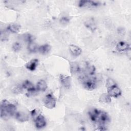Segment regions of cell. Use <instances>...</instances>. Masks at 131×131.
<instances>
[{
    "instance_id": "obj_1",
    "label": "cell",
    "mask_w": 131,
    "mask_h": 131,
    "mask_svg": "<svg viewBox=\"0 0 131 131\" xmlns=\"http://www.w3.org/2000/svg\"><path fill=\"white\" fill-rule=\"evenodd\" d=\"M90 119L98 124L105 125L110 121L108 114L105 111L97 108H92L88 113Z\"/></svg>"
},
{
    "instance_id": "obj_2",
    "label": "cell",
    "mask_w": 131,
    "mask_h": 131,
    "mask_svg": "<svg viewBox=\"0 0 131 131\" xmlns=\"http://www.w3.org/2000/svg\"><path fill=\"white\" fill-rule=\"evenodd\" d=\"M16 111V106L10 103L7 100H3L1 103V118L6 119L10 116L15 115Z\"/></svg>"
},
{
    "instance_id": "obj_3",
    "label": "cell",
    "mask_w": 131,
    "mask_h": 131,
    "mask_svg": "<svg viewBox=\"0 0 131 131\" xmlns=\"http://www.w3.org/2000/svg\"><path fill=\"white\" fill-rule=\"evenodd\" d=\"M79 78V81L85 89L91 91L96 88L97 81L95 76H91L84 72Z\"/></svg>"
},
{
    "instance_id": "obj_4",
    "label": "cell",
    "mask_w": 131,
    "mask_h": 131,
    "mask_svg": "<svg viewBox=\"0 0 131 131\" xmlns=\"http://www.w3.org/2000/svg\"><path fill=\"white\" fill-rule=\"evenodd\" d=\"M43 103L46 107L49 109H53L56 106V99L52 94H48L43 99Z\"/></svg>"
},
{
    "instance_id": "obj_5",
    "label": "cell",
    "mask_w": 131,
    "mask_h": 131,
    "mask_svg": "<svg viewBox=\"0 0 131 131\" xmlns=\"http://www.w3.org/2000/svg\"><path fill=\"white\" fill-rule=\"evenodd\" d=\"M107 94L114 98H118L121 95V91L117 84L107 88Z\"/></svg>"
},
{
    "instance_id": "obj_6",
    "label": "cell",
    "mask_w": 131,
    "mask_h": 131,
    "mask_svg": "<svg viewBox=\"0 0 131 131\" xmlns=\"http://www.w3.org/2000/svg\"><path fill=\"white\" fill-rule=\"evenodd\" d=\"M35 122V126L37 128L40 129L45 127L46 126L47 122L45 117L41 114H39L36 117L33 119Z\"/></svg>"
},
{
    "instance_id": "obj_7",
    "label": "cell",
    "mask_w": 131,
    "mask_h": 131,
    "mask_svg": "<svg viewBox=\"0 0 131 131\" xmlns=\"http://www.w3.org/2000/svg\"><path fill=\"white\" fill-rule=\"evenodd\" d=\"M100 5L99 2L90 0H81L78 3L79 7H96Z\"/></svg>"
},
{
    "instance_id": "obj_8",
    "label": "cell",
    "mask_w": 131,
    "mask_h": 131,
    "mask_svg": "<svg viewBox=\"0 0 131 131\" xmlns=\"http://www.w3.org/2000/svg\"><path fill=\"white\" fill-rule=\"evenodd\" d=\"M59 80L61 85L66 89H69L71 84V78L70 76L63 74L59 76Z\"/></svg>"
},
{
    "instance_id": "obj_9",
    "label": "cell",
    "mask_w": 131,
    "mask_h": 131,
    "mask_svg": "<svg viewBox=\"0 0 131 131\" xmlns=\"http://www.w3.org/2000/svg\"><path fill=\"white\" fill-rule=\"evenodd\" d=\"M21 85L23 88L27 90L29 93L32 94L36 90V89H35L33 84L28 80L24 81L22 83Z\"/></svg>"
},
{
    "instance_id": "obj_10",
    "label": "cell",
    "mask_w": 131,
    "mask_h": 131,
    "mask_svg": "<svg viewBox=\"0 0 131 131\" xmlns=\"http://www.w3.org/2000/svg\"><path fill=\"white\" fill-rule=\"evenodd\" d=\"M116 49L119 52H127L130 49V45L125 41L119 42L116 47Z\"/></svg>"
},
{
    "instance_id": "obj_11",
    "label": "cell",
    "mask_w": 131,
    "mask_h": 131,
    "mask_svg": "<svg viewBox=\"0 0 131 131\" xmlns=\"http://www.w3.org/2000/svg\"><path fill=\"white\" fill-rule=\"evenodd\" d=\"M38 60L37 59H31L25 64V67L29 71H33L36 69L38 65Z\"/></svg>"
},
{
    "instance_id": "obj_12",
    "label": "cell",
    "mask_w": 131,
    "mask_h": 131,
    "mask_svg": "<svg viewBox=\"0 0 131 131\" xmlns=\"http://www.w3.org/2000/svg\"><path fill=\"white\" fill-rule=\"evenodd\" d=\"M85 27L89 29L92 32H94L97 28L96 23L94 21V19L93 18H90L89 19L86 20L84 22Z\"/></svg>"
},
{
    "instance_id": "obj_13",
    "label": "cell",
    "mask_w": 131,
    "mask_h": 131,
    "mask_svg": "<svg viewBox=\"0 0 131 131\" xmlns=\"http://www.w3.org/2000/svg\"><path fill=\"white\" fill-rule=\"evenodd\" d=\"M69 51L71 54L74 56H79L81 52V49L78 46L75 45H71L69 46Z\"/></svg>"
},
{
    "instance_id": "obj_14",
    "label": "cell",
    "mask_w": 131,
    "mask_h": 131,
    "mask_svg": "<svg viewBox=\"0 0 131 131\" xmlns=\"http://www.w3.org/2000/svg\"><path fill=\"white\" fill-rule=\"evenodd\" d=\"M16 119L19 122H24L27 121L29 120L28 115L24 112H18L15 114Z\"/></svg>"
},
{
    "instance_id": "obj_15",
    "label": "cell",
    "mask_w": 131,
    "mask_h": 131,
    "mask_svg": "<svg viewBox=\"0 0 131 131\" xmlns=\"http://www.w3.org/2000/svg\"><path fill=\"white\" fill-rule=\"evenodd\" d=\"M70 70L72 74H75L80 72L81 70L78 63L76 62H70Z\"/></svg>"
},
{
    "instance_id": "obj_16",
    "label": "cell",
    "mask_w": 131,
    "mask_h": 131,
    "mask_svg": "<svg viewBox=\"0 0 131 131\" xmlns=\"http://www.w3.org/2000/svg\"><path fill=\"white\" fill-rule=\"evenodd\" d=\"M20 29V26L16 23H11L7 27V30L13 33H18Z\"/></svg>"
},
{
    "instance_id": "obj_17",
    "label": "cell",
    "mask_w": 131,
    "mask_h": 131,
    "mask_svg": "<svg viewBox=\"0 0 131 131\" xmlns=\"http://www.w3.org/2000/svg\"><path fill=\"white\" fill-rule=\"evenodd\" d=\"M48 88L46 82L43 80H40L36 84V90L38 91H45Z\"/></svg>"
},
{
    "instance_id": "obj_18",
    "label": "cell",
    "mask_w": 131,
    "mask_h": 131,
    "mask_svg": "<svg viewBox=\"0 0 131 131\" xmlns=\"http://www.w3.org/2000/svg\"><path fill=\"white\" fill-rule=\"evenodd\" d=\"M84 72L89 75L94 76L96 72V69L95 66L93 64L87 63L85 66Z\"/></svg>"
},
{
    "instance_id": "obj_19",
    "label": "cell",
    "mask_w": 131,
    "mask_h": 131,
    "mask_svg": "<svg viewBox=\"0 0 131 131\" xmlns=\"http://www.w3.org/2000/svg\"><path fill=\"white\" fill-rule=\"evenodd\" d=\"M51 50V47L49 44H44L39 46L38 52L42 54H46L48 53Z\"/></svg>"
},
{
    "instance_id": "obj_20",
    "label": "cell",
    "mask_w": 131,
    "mask_h": 131,
    "mask_svg": "<svg viewBox=\"0 0 131 131\" xmlns=\"http://www.w3.org/2000/svg\"><path fill=\"white\" fill-rule=\"evenodd\" d=\"M99 101L101 103H109L111 102V97L107 93H103L100 96Z\"/></svg>"
},
{
    "instance_id": "obj_21",
    "label": "cell",
    "mask_w": 131,
    "mask_h": 131,
    "mask_svg": "<svg viewBox=\"0 0 131 131\" xmlns=\"http://www.w3.org/2000/svg\"><path fill=\"white\" fill-rule=\"evenodd\" d=\"M38 46L33 41L31 42L30 43H28V50L29 52L30 53H35L38 51Z\"/></svg>"
},
{
    "instance_id": "obj_22",
    "label": "cell",
    "mask_w": 131,
    "mask_h": 131,
    "mask_svg": "<svg viewBox=\"0 0 131 131\" xmlns=\"http://www.w3.org/2000/svg\"><path fill=\"white\" fill-rule=\"evenodd\" d=\"M22 38L24 41H25L26 42H27L28 43H30L31 42L33 41L35 39L34 37L32 35L29 33H26V34H23Z\"/></svg>"
},
{
    "instance_id": "obj_23",
    "label": "cell",
    "mask_w": 131,
    "mask_h": 131,
    "mask_svg": "<svg viewBox=\"0 0 131 131\" xmlns=\"http://www.w3.org/2000/svg\"><path fill=\"white\" fill-rule=\"evenodd\" d=\"M21 45L19 43V42H14L13 45H12V50L15 52H18L20 49H21Z\"/></svg>"
},
{
    "instance_id": "obj_24",
    "label": "cell",
    "mask_w": 131,
    "mask_h": 131,
    "mask_svg": "<svg viewBox=\"0 0 131 131\" xmlns=\"http://www.w3.org/2000/svg\"><path fill=\"white\" fill-rule=\"evenodd\" d=\"M115 84H117L116 83V82H115V81L113 79H112L111 78H108L107 79L106 82V87L107 88L111 87Z\"/></svg>"
},
{
    "instance_id": "obj_25",
    "label": "cell",
    "mask_w": 131,
    "mask_h": 131,
    "mask_svg": "<svg viewBox=\"0 0 131 131\" xmlns=\"http://www.w3.org/2000/svg\"><path fill=\"white\" fill-rule=\"evenodd\" d=\"M69 21H70V19L68 17H67V16H63L60 19V23L63 25L68 24Z\"/></svg>"
},
{
    "instance_id": "obj_26",
    "label": "cell",
    "mask_w": 131,
    "mask_h": 131,
    "mask_svg": "<svg viewBox=\"0 0 131 131\" xmlns=\"http://www.w3.org/2000/svg\"><path fill=\"white\" fill-rule=\"evenodd\" d=\"M22 89H23L22 87V85H21L20 86L19 85H16L13 88V91L14 93L17 94V93H19L21 92Z\"/></svg>"
},
{
    "instance_id": "obj_27",
    "label": "cell",
    "mask_w": 131,
    "mask_h": 131,
    "mask_svg": "<svg viewBox=\"0 0 131 131\" xmlns=\"http://www.w3.org/2000/svg\"><path fill=\"white\" fill-rule=\"evenodd\" d=\"M117 32L118 34H119L121 35H123L125 34V29L122 27H119L117 29Z\"/></svg>"
}]
</instances>
